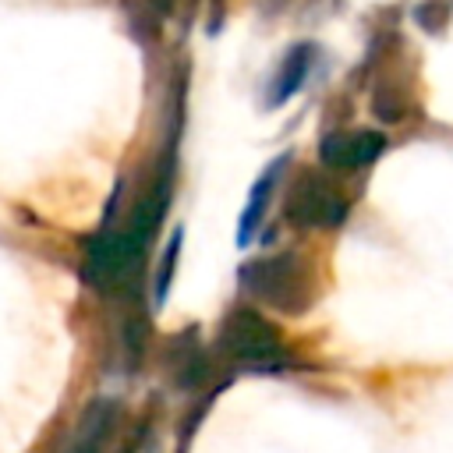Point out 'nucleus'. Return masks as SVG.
I'll use <instances>...</instances> for the list:
<instances>
[{
	"label": "nucleus",
	"mask_w": 453,
	"mask_h": 453,
	"mask_svg": "<svg viewBox=\"0 0 453 453\" xmlns=\"http://www.w3.org/2000/svg\"><path fill=\"white\" fill-rule=\"evenodd\" d=\"M311 64H315V46H311V42H297V46L283 57V64H280V71H276V78H273V85H269V106L287 103V99L308 81Z\"/></svg>",
	"instance_id": "39448f33"
},
{
	"label": "nucleus",
	"mask_w": 453,
	"mask_h": 453,
	"mask_svg": "<svg viewBox=\"0 0 453 453\" xmlns=\"http://www.w3.org/2000/svg\"><path fill=\"white\" fill-rule=\"evenodd\" d=\"M244 283L269 304L283 308V311H301L311 301V287L304 276V265L294 255H280V258H265L244 269Z\"/></svg>",
	"instance_id": "f257e3e1"
},
{
	"label": "nucleus",
	"mask_w": 453,
	"mask_h": 453,
	"mask_svg": "<svg viewBox=\"0 0 453 453\" xmlns=\"http://www.w3.org/2000/svg\"><path fill=\"white\" fill-rule=\"evenodd\" d=\"M283 166H287V156L273 159V163L265 166V173L255 180V188H251V195H248V205H244V212H241V226H237V244H241V248L251 244V234L258 230V223H262V216H265V205H269V198H273V188H276Z\"/></svg>",
	"instance_id": "423d86ee"
},
{
	"label": "nucleus",
	"mask_w": 453,
	"mask_h": 453,
	"mask_svg": "<svg viewBox=\"0 0 453 453\" xmlns=\"http://www.w3.org/2000/svg\"><path fill=\"white\" fill-rule=\"evenodd\" d=\"M287 209H290V219L301 226H336L347 216V202L322 180H301Z\"/></svg>",
	"instance_id": "7ed1b4c3"
},
{
	"label": "nucleus",
	"mask_w": 453,
	"mask_h": 453,
	"mask_svg": "<svg viewBox=\"0 0 453 453\" xmlns=\"http://www.w3.org/2000/svg\"><path fill=\"white\" fill-rule=\"evenodd\" d=\"M223 347L230 350V357H241V361H269V357H280L283 354L276 329L262 315H255L248 308H241V311H234L226 319V326H223Z\"/></svg>",
	"instance_id": "f03ea898"
},
{
	"label": "nucleus",
	"mask_w": 453,
	"mask_h": 453,
	"mask_svg": "<svg viewBox=\"0 0 453 453\" xmlns=\"http://www.w3.org/2000/svg\"><path fill=\"white\" fill-rule=\"evenodd\" d=\"M382 149H386V134L354 131V134H329L319 152H322V163L336 170H354V166H368L372 159H379Z\"/></svg>",
	"instance_id": "20e7f679"
}]
</instances>
